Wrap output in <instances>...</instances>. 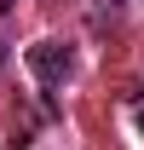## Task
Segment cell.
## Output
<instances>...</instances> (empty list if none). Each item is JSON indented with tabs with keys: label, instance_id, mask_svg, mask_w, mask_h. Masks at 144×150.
<instances>
[{
	"label": "cell",
	"instance_id": "1",
	"mask_svg": "<svg viewBox=\"0 0 144 150\" xmlns=\"http://www.w3.org/2000/svg\"><path fill=\"white\" fill-rule=\"evenodd\" d=\"M29 69L40 75V87H58V81L69 75V46H64V40H40V46H29Z\"/></svg>",
	"mask_w": 144,
	"mask_h": 150
},
{
	"label": "cell",
	"instance_id": "2",
	"mask_svg": "<svg viewBox=\"0 0 144 150\" xmlns=\"http://www.w3.org/2000/svg\"><path fill=\"white\" fill-rule=\"evenodd\" d=\"M0 64H6V46H0Z\"/></svg>",
	"mask_w": 144,
	"mask_h": 150
}]
</instances>
